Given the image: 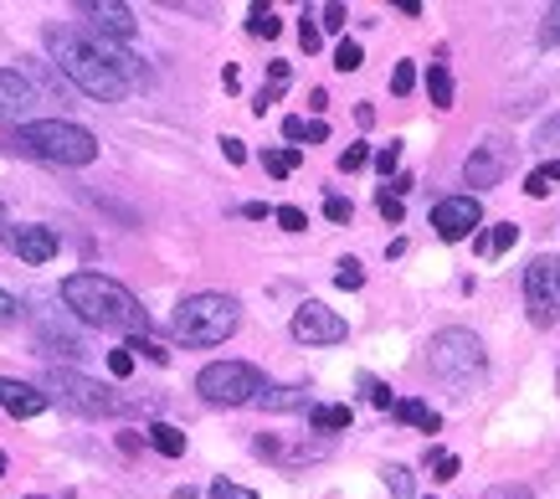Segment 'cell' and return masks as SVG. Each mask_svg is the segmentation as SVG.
Wrapping results in <instances>:
<instances>
[{
	"label": "cell",
	"instance_id": "cell-50",
	"mask_svg": "<svg viewBox=\"0 0 560 499\" xmlns=\"http://www.w3.org/2000/svg\"><path fill=\"white\" fill-rule=\"evenodd\" d=\"M0 237H5V207H0Z\"/></svg>",
	"mask_w": 560,
	"mask_h": 499
},
{
	"label": "cell",
	"instance_id": "cell-49",
	"mask_svg": "<svg viewBox=\"0 0 560 499\" xmlns=\"http://www.w3.org/2000/svg\"><path fill=\"white\" fill-rule=\"evenodd\" d=\"M242 217H253V222H262V217H268V207H262V201H247V207H242Z\"/></svg>",
	"mask_w": 560,
	"mask_h": 499
},
{
	"label": "cell",
	"instance_id": "cell-18",
	"mask_svg": "<svg viewBox=\"0 0 560 499\" xmlns=\"http://www.w3.org/2000/svg\"><path fill=\"white\" fill-rule=\"evenodd\" d=\"M514 242H520V227L514 222H499V227H489L483 237H478V258H504Z\"/></svg>",
	"mask_w": 560,
	"mask_h": 499
},
{
	"label": "cell",
	"instance_id": "cell-31",
	"mask_svg": "<svg viewBox=\"0 0 560 499\" xmlns=\"http://www.w3.org/2000/svg\"><path fill=\"white\" fill-rule=\"evenodd\" d=\"M365 53H360V42H340V53H335V68L340 72H360Z\"/></svg>",
	"mask_w": 560,
	"mask_h": 499
},
{
	"label": "cell",
	"instance_id": "cell-27",
	"mask_svg": "<svg viewBox=\"0 0 560 499\" xmlns=\"http://www.w3.org/2000/svg\"><path fill=\"white\" fill-rule=\"evenodd\" d=\"M299 160H304V155H299V150H268V155H262V171H268V175H278V181H283V175H293V171H299Z\"/></svg>",
	"mask_w": 560,
	"mask_h": 499
},
{
	"label": "cell",
	"instance_id": "cell-4",
	"mask_svg": "<svg viewBox=\"0 0 560 499\" xmlns=\"http://www.w3.org/2000/svg\"><path fill=\"white\" fill-rule=\"evenodd\" d=\"M427 365H432V376L447 381L458 396H468L489 376V356H483V340H478L474 329H438L432 345H427Z\"/></svg>",
	"mask_w": 560,
	"mask_h": 499
},
{
	"label": "cell",
	"instance_id": "cell-1",
	"mask_svg": "<svg viewBox=\"0 0 560 499\" xmlns=\"http://www.w3.org/2000/svg\"><path fill=\"white\" fill-rule=\"evenodd\" d=\"M62 304L93 329H114V335H129V340L150 335V314H144V304H139L124 283H114V278H103V274L62 278Z\"/></svg>",
	"mask_w": 560,
	"mask_h": 499
},
{
	"label": "cell",
	"instance_id": "cell-44",
	"mask_svg": "<svg viewBox=\"0 0 560 499\" xmlns=\"http://www.w3.org/2000/svg\"><path fill=\"white\" fill-rule=\"evenodd\" d=\"M345 26V5H324V32H340Z\"/></svg>",
	"mask_w": 560,
	"mask_h": 499
},
{
	"label": "cell",
	"instance_id": "cell-3",
	"mask_svg": "<svg viewBox=\"0 0 560 499\" xmlns=\"http://www.w3.org/2000/svg\"><path fill=\"white\" fill-rule=\"evenodd\" d=\"M11 144H16V150H26V155H36V160L68 165V171H78V165H93V160H98V139L88 135L83 124H68V119H32V124H21L16 135H11Z\"/></svg>",
	"mask_w": 560,
	"mask_h": 499
},
{
	"label": "cell",
	"instance_id": "cell-20",
	"mask_svg": "<svg viewBox=\"0 0 560 499\" xmlns=\"http://www.w3.org/2000/svg\"><path fill=\"white\" fill-rule=\"evenodd\" d=\"M345 428H350V407H308V432L329 438V432H345Z\"/></svg>",
	"mask_w": 560,
	"mask_h": 499
},
{
	"label": "cell",
	"instance_id": "cell-8",
	"mask_svg": "<svg viewBox=\"0 0 560 499\" xmlns=\"http://www.w3.org/2000/svg\"><path fill=\"white\" fill-rule=\"evenodd\" d=\"M525 304L535 325H556L560 320V263L535 258L525 268Z\"/></svg>",
	"mask_w": 560,
	"mask_h": 499
},
{
	"label": "cell",
	"instance_id": "cell-15",
	"mask_svg": "<svg viewBox=\"0 0 560 499\" xmlns=\"http://www.w3.org/2000/svg\"><path fill=\"white\" fill-rule=\"evenodd\" d=\"M11 247H16L21 263H51L57 258V232H51V227H16V232H11Z\"/></svg>",
	"mask_w": 560,
	"mask_h": 499
},
{
	"label": "cell",
	"instance_id": "cell-47",
	"mask_svg": "<svg viewBox=\"0 0 560 499\" xmlns=\"http://www.w3.org/2000/svg\"><path fill=\"white\" fill-rule=\"evenodd\" d=\"M308 108H314V114H324V108H329V93H324V88H314V93H308Z\"/></svg>",
	"mask_w": 560,
	"mask_h": 499
},
{
	"label": "cell",
	"instance_id": "cell-37",
	"mask_svg": "<svg viewBox=\"0 0 560 499\" xmlns=\"http://www.w3.org/2000/svg\"><path fill=\"white\" fill-rule=\"evenodd\" d=\"M129 350H144V356H150L154 365H165V361H171V350H165V345H154L150 335H139V340H129Z\"/></svg>",
	"mask_w": 560,
	"mask_h": 499
},
{
	"label": "cell",
	"instance_id": "cell-32",
	"mask_svg": "<svg viewBox=\"0 0 560 499\" xmlns=\"http://www.w3.org/2000/svg\"><path fill=\"white\" fill-rule=\"evenodd\" d=\"M335 283H340V289H360V283H365V274H360V263H355V258H345L340 268H335Z\"/></svg>",
	"mask_w": 560,
	"mask_h": 499
},
{
	"label": "cell",
	"instance_id": "cell-26",
	"mask_svg": "<svg viewBox=\"0 0 560 499\" xmlns=\"http://www.w3.org/2000/svg\"><path fill=\"white\" fill-rule=\"evenodd\" d=\"M427 468H432V479H458V453H447V448H427Z\"/></svg>",
	"mask_w": 560,
	"mask_h": 499
},
{
	"label": "cell",
	"instance_id": "cell-33",
	"mask_svg": "<svg viewBox=\"0 0 560 499\" xmlns=\"http://www.w3.org/2000/svg\"><path fill=\"white\" fill-rule=\"evenodd\" d=\"M540 42L545 47H560V0L545 11V26H540Z\"/></svg>",
	"mask_w": 560,
	"mask_h": 499
},
{
	"label": "cell",
	"instance_id": "cell-6",
	"mask_svg": "<svg viewBox=\"0 0 560 499\" xmlns=\"http://www.w3.org/2000/svg\"><path fill=\"white\" fill-rule=\"evenodd\" d=\"M42 396L47 402H62L68 413L78 417H108V413H124V402L103 381L83 376V371H47V381H42Z\"/></svg>",
	"mask_w": 560,
	"mask_h": 499
},
{
	"label": "cell",
	"instance_id": "cell-9",
	"mask_svg": "<svg viewBox=\"0 0 560 499\" xmlns=\"http://www.w3.org/2000/svg\"><path fill=\"white\" fill-rule=\"evenodd\" d=\"M345 335H350V325L329 304H319V299H308V304L293 310V340L299 345H340Z\"/></svg>",
	"mask_w": 560,
	"mask_h": 499
},
{
	"label": "cell",
	"instance_id": "cell-51",
	"mask_svg": "<svg viewBox=\"0 0 560 499\" xmlns=\"http://www.w3.org/2000/svg\"><path fill=\"white\" fill-rule=\"evenodd\" d=\"M0 479H5V453H0Z\"/></svg>",
	"mask_w": 560,
	"mask_h": 499
},
{
	"label": "cell",
	"instance_id": "cell-14",
	"mask_svg": "<svg viewBox=\"0 0 560 499\" xmlns=\"http://www.w3.org/2000/svg\"><path fill=\"white\" fill-rule=\"evenodd\" d=\"M0 407L26 422V417H42V413H47V396H42V386H32V381L0 376Z\"/></svg>",
	"mask_w": 560,
	"mask_h": 499
},
{
	"label": "cell",
	"instance_id": "cell-45",
	"mask_svg": "<svg viewBox=\"0 0 560 499\" xmlns=\"http://www.w3.org/2000/svg\"><path fill=\"white\" fill-rule=\"evenodd\" d=\"M16 310H21V304H16V299H11L5 289H0V320H16Z\"/></svg>",
	"mask_w": 560,
	"mask_h": 499
},
{
	"label": "cell",
	"instance_id": "cell-35",
	"mask_svg": "<svg viewBox=\"0 0 560 499\" xmlns=\"http://www.w3.org/2000/svg\"><path fill=\"white\" fill-rule=\"evenodd\" d=\"M299 42H304V53H319V42H324V32L314 26V16L304 11V21H299Z\"/></svg>",
	"mask_w": 560,
	"mask_h": 499
},
{
	"label": "cell",
	"instance_id": "cell-39",
	"mask_svg": "<svg viewBox=\"0 0 560 499\" xmlns=\"http://www.w3.org/2000/svg\"><path fill=\"white\" fill-rule=\"evenodd\" d=\"M108 371H114V376H129V371H135V350H129V345H124V350H108Z\"/></svg>",
	"mask_w": 560,
	"mask_h": 499
},
{
	"label": "cell",
	"instance_id": "cell-11",
	"mask_svg": "<svg viewBox=\"0 0 560 499\" xmlns=\"http://www.w3.org/2000/svg\"><path fill=\"white\" fill-rule=\"evenodd\" d=\"M36 104H42V93H36L32 78L16 68H0V119L21 129V119H26Z\"/></svg>",
	"mask_w": 560,
	"mask_h": 499
},
{
	"label": "cell",
	"instance_id": "cell-28",
	"mask_svg": "<svg viewBox=\"0 0 560 499\" xmlns=\"http://www.w3.org/2000/svg\"><path fill=\"white\" fill-rule=\"evenodd\" d=\"M386 489H390V499H411V468L386 464Z\"/></svg>",
	"mask_w": 560,
	"mask_h": 499
},
{
	"label": "cell",
	"instance_id": "cell-2",
	"mask_svg": "<svg viewBox=\"0 0 560 499\" xmlns=\"http://www.w3.org/2000/svg\"><path fill=\"white\" fill-rule=\"evenodd\" d=\"M47 53H51V62H57V68L68 72L72 83L83 88L88 98H98V104H119V98H129V83H124L119 68L98 53V42H93V36L72 32V26H51V32H47Z\"/></svg>",
	"mask_w": 560,
	"mask_h": 499
},
{
	"label": "cell",
	"instance_id": "cell-16",
	"mask_svg": "<svg viewBox=\"0 0 560 499\" xmlns=\"http://www.w3.org/2000/svg\"><path fill=\"white\" fill-rule=\"evenodd\" d=\"M463 175H468V186H499V175H504V160L493 144H478L474 155L463 160Z\"/></svg>",
	"mask_w": 560,
	"mask_h": 499
},
{
	"label": "cell",
	"instance_id": "cell-22",
	"mask_svg": "<svg viewBox=\"0 0 560 499\" xmlns=\"http://www.w3.org/2000/svg\"><path fill=\"white\" fill-rule=\"evenodd\" d=\"M556 186H560V160H545V165H535V171H529V181H525V190L535 196V201H545V196H550Z\"/></svg>",
	"mask_w": 560,
	"mask_h": 499
},
{
	"label": "cell",
	"instance_id": "cell-48",
	"mask_svg": "<svg viewBox=\"0 0 560 499\" xmlns=\"http://www.w3.org/2000/svg\"><path fill=\"white\" fill-rule=\"evenodd\" d=\"M221 83H226V93H237V88H242V72L226 68V72H221Z\"/></svg>",
	"mask_w": 560,
	"mask_h": 499
},
{
	"label": "cell",
	"instance_id": "cell-21",
	"mask_svg": "<svg viewBox=\"0 0 560 499\" xmlns=\"http://www.w3.org/2000/svg\"><path fill=\"white\" fill-rule=\"evenodd\" d=\"M390 413L401 417V422H411V428H422V432H438L442 428V417L427 407V402H396Z\"/></svg>",
	"mask_w": 560,
	"mask_h": 499
},
{
	"label": "cell",
	"instance_id": "cell-42",
	"mask_svg": "<svg viewBox=\"0 0 560 499\" xmlns=\"http://www.w3.org/2000/svg\"><path fill=\"white\" fill-rule=\"evenodd\" d=\"M278 222L289 227V232H304V227H308V217H304V211H299V207H278Z\"/></svg>",
	"mask_w": 560,
	"mask_h": 499
},
{
	"label": "cell",
	"instance_id": "cell-25",
	"mask_svg": "<svg viewBox=\"0 0 560 499\" xmlns=\"http://www.w3.org/2000/svg\"><path fill=\"white\" fill-rule=\"evenodd\" d=\"M247 32L253 36H278L283 32V21H278V11H272V5H253V11H247Z\"/></svg>",
	"mask_w": 560,
	"mask_h": 499
},
{
	"label": "cell",
	"instance_id": "cell-7",
	"mask_svg": "<svg viewBox=\"0 0 560 499\" xmlns=\"http://www.w3.org/2000/svg\"><path fill=\"white\" fill-rule=\"evenodd\" d=\"M268 381H262V371H257L253 361H211L196 376V392L211 402V407H242V402H257V392H262Z\"/></svg>",
	"mask_w": 560,
	"mask_h": 499
},
{
	"label": "cell",
	"instance_id": "cell-46",
	"mask_svg": "<svg viewBox=\"0 0 560 499\" xmlns=\"http://www.w3.org/2000/svg\"><path fill=\"white\" fill-rule=\"evenodd\" d=\"M489 499H529V489H525V484H514V489H493Z\"/></svg>",
	"mask_w": 560,
	"mask_h": 499
},
{
	"label": "cell",
	"instance_id": "cell-12",
	"mask_svg": "<svg viewBox=\"0 0 560 499\" xmlns=\"http://www.w3.org/2000/svg\"><path fill=\"white\" fill-rule=\"evenodd\" d=\"M78 11L93 21V36H108V42H129L135 36V11L119 5V0H83Z\"/></svg>",
	"mask_w": 560,
	"mask_h": 499
},
{
	"label": "cell",
	"instance_id": "cell-24",
	"mask_svg": "<svg viewBox=\"0 0 560 499\" xmlns=\"http://www.w3.org/2000/svg\"><path fill=\"white\" fill-rule=\"evenodd\" d=\"M427 93H432L438 108H453V72L442 68V62H432V72H427Z\"/></svg>",
	"mask_w": 560,
	"mask_h": 499
},
{
	"label": "cell",
	"instance_id": "cell-17",
	"mask_svg": "<svg viewBox=\"0 0 560 499\" xmlns=\"http://www.w3.org/2000/svg\"><path fill=\"white\" fill-rule=\"evenodd\" d=\"M257 407H268V413H293V407H314V402H308L304 386H262V392H257Z\"/></svg>",
	"mask_w": 560,
	"mask_h": 499
},
{
	"label": "cell",
	"instance_id": "cell-13",
	"mask_svg": "<svg viewBox=\"0 0 560 499\" xmlns=\"http://www.w3.org/2000/svg\"><path fill=\"white\" fill-rule=\"evenodd\" d=\"M253 448L262 453V459H268V464L299 468V464H314V459H324V453H329V438H308V443H283V438L262 432V438H257Z\"/></svg>",
	"mask_w": 560,
	"mask_h": 499
},
{
	"label": "cell",
	"instance_id": "cell-5",
	"mask_svg": "<svg viewBox=\"0 0 560 499\" xmlns=\"http://www.w3.org/2000/svg\"><path fill=\"white\" fill-rule=\"evenodd\" d=\"M242 325V304L232 299V293H190L186 304L175 310L171 329H175V340L180 345H221V340H232Z\"/></svg>",
	"mask_w": 560,
	"mask_h": 499
},
{
	"label": "cell",
	"instance_id": "cell-38",
	"mask_svg": "<svg viewBox=\"0 0 560 499\" xmlns=\"http://www.w3.org/2000/svg\"><path fill=\"white\" fill-rule=\"evenodd\" d=\"M411 83H417V68H411V62H396V72H390V93H411Z\"/></svg>",
	"mask_w": 560,
	"mask_h": 499
},
{
	"label": "cell",
	"instance_id": "cell-10",
	"mask_svg": "<svg viewBox=\"0 0 560 499\" xmlns=\"http://www.w3.org/2000/svg\"><path fill=\"white\" fill-rule=\"evenodd\" d=\"M478 222H483L478 196H442L438 207H432V227H438L442 242H463L468 232H478Z\"/></svg>",
	"mask_w": 560,
	"mask_h": 499
},
{
	"label": "cell",
	"instance_id": "cell-30",
	"mask_svg": "<svg viewBox=\"0 0 560 499\" xmlns=\"http://www.w3.org/2000/svg\"><path fill=\"white\" fill-rule=\"evenodd\" d=\"M375 211H381V217H386L390 227H401V217H407L401 196H390V190H381V196H375Z\"/></svg>",
	"mask_w": 560,
	"mask_h": 499
},
{
	"label": "cell",
	"instance_id": "cell-36",
	"mask_svg": "<svg viewBox=\"0 0 560 499\" xmlns=\"http://www.w3.org/2000/svg\"><path fill=\"white\" fill-rule=\"evenodd\" d=\"M396 165H401V139H390L386 150L375 155V171H381V175H390V171H396Z\"/></svg>",
	"mask_w": 560,
	"mask_h": 499
},
{
	"label": "cell",
	"instance_id": "cell-23",
	"mask_svg": "<svg viewBox=\"0 0 560 499\" xmlns=\"http://www.w3.org/2000/svg\"><path fill=\"white\" fill-rule=\"evenodd\" d=\"M150 443L165 453V459H180L186 453V432L171 428V422H150Z\"/></svg>",
	"mask_w": 560,
	"mask_h": 499
},
{
	"label": "cell",
	"instance_id": "cell-43",
	"mask_svg": "<svg viewBox=\"0 0 560 499\" xmlns=\"http://www.w3.org/2000/svg\"><path fill=\"white\" fill-rule=\"evenodd\" d=\"M221 155L232 160V165H242V160H247V144H242V139H232V135H226V139H221Z\"/></svg>",
	"mask_w": 560,
	"mask_h": 499
},
{
	"label": "cell",
	"instance_id": "cell-34",
	"mask_svg": "<svg viewBox=\"0 0 560 499\" xmlns=\"http://www.w3.org/2000/svg\"><path fill=\"white\" fill-rule=\"evenodd\" d=\"M206 499H257V495H253V489H242V484H232V479H217Z\"/></svg>",
	"mask_w": 560,
	"mask_h": 499
},
{
	"label": "cell",
	"instance_id": "cell-29",
	"mask_svg": "<svg viewBox=\"0 0 560 499\" xmlns=\"http://www.w3.org/2000/svg\"><path fill=\"white\" fill-rule=\"evenodd\" d=\"M360 392L371 396V407H381V413H390V407H396V396H390V386H386V381L360 376Z\"/></svg>",
	"mask_w": 560,
	"mask_h": 499
},
{
	"label": "cell",
	"instance_id": "cell-19",
	"mask_svg": "<svg viewBox=\"0 0 560 499\" xmlns=\"http://www.w3.org/2000/svg\"><path fill=\"white\" fill-rule=\"evenodd\" d=\"M283 139H293V144H324V139H329V124L324 119H299V114H289V119H283Z\"/></svg>",
	"mask_w": 560,
	"mask_h": 499
},
{
	"label": "cell",
	"instance_id": "cell-41",
	"mask_svg": "<svg viewBox=\"0 0 560 499\" xmlns=\"http://www.w3.org/2000/svg\"><path fill=\"white\" fill-rule=\"evenodd\" d=\"M324 217H329V222H350V217H355V207H350L345 196H329V201H324Z\"/></svg>",
	"mask_w": 560,
	"mask_h": 499
},
{
	"label": "cell",
	"instance_id": "cell-40",
	"mask_svg": "<svg viewBox=\"0 0 560 499\" xmlns=\"http://www.w3.org/2000/svg\"><path fill=\"white\" fill-rule=\"evenodd\" d=\"M365 160H371V150H365V144H350V150L340 155V171H345V175H355L360 165H365Z\"/></svg>",
	"mask_w": 560,
	"mask_h": 499
}]
</instances>
